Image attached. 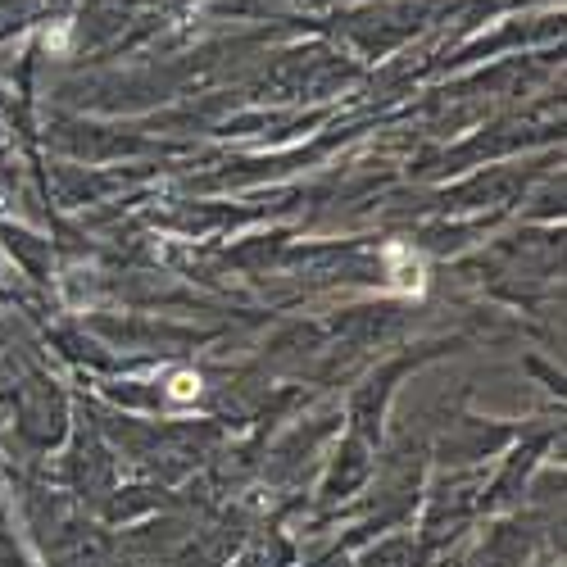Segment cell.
Returning a JSON list of instances; mask_svg holds the SVG:
<instances>
[{"label": "cell", "mask_w": 567, "mask_h": 567, "mask_svg": "<svg viewBox=\"0 0 567 567\" xmlns=\"http://www.w3.org/2000/svg\"><path fill=\"white\" fill-rule=\"evenodd\" d=\"M386 273H391V286L400 295H422V286H427V264H422V255H413L409 245H386Z\"/></svg>", "instance_id": "cell-1"}, {"label": "cell", "mask_w": 567, "mask_h": 567, "mask_svg": "<svg viewBox=\"0 0 567 567\" xmlns=\"http://www.w3.org/2000/svg\"><path fill=\"white\" fill-rule=\"evenodd\" d=\"M168 395H173L177 404H191L200 395V377H196V372H186V368L173 372V377H168Z\"/></svg>", "instance_id": "cell-2"}, {"label": "cell", "mask_w": 567, "mask_h": 567, "mask_svg": "<svg viewBox=\"0 0 567 567\" xmlns=\"http://www.w3.org/2000/svg\"><path fill=\"white\" fill-rule=\"evenodd\" d=\"M46 46H50V50H64V46H69V23H59L55 37H46Z\"/></svg>", "instance_id": "cell-3"}]
</instances>
